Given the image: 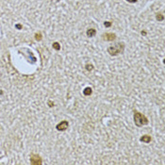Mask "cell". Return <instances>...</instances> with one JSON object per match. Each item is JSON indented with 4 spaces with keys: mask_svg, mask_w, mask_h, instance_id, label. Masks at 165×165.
I'll return each mask as SVG.
<instances>
[{
    "mask_svg": "<svg viewBox=\"0 0 165 165\" xmlns=\"http://www.w3.org/2000/svg\"><path fill=\"white\" fill-rule=\"evenodd\" d=\"M16 27H17V28H19V29H20V28H22V26H20V25H17V26H16Z\"/></svg>",
    "mask_w": 165,
    "mask_h": 165,
    "instance_id": "2e32d148",
    "label": "cell"
},
{
    "mask_svg": "<svg viewBox=\"0 0 165 165\" xmlns=\"http://www.w3.org/2000/svg\"><path fill=\"white\" fill-rule=\"evenodd\" d=\"M102 38L104 41L112 42L116 39V34H114V33H104L102 35Z\"/></svg>",
    "mask_w": 165,
    "mask_h": 165,
    "instance_id": "5b68a950",
    "label": "cell"
},
{
    "mask_svg": "<svg viewBox=\"0 0 165 165\" xmlns=\"http://www.w3.org/2000/svg\"><path fill=\"white\" fill-rule=\"evenodd\" d=\"M30 163L32 165H42L43 164V161L42 158L37 154H31L30 156Z\"/></svg>",
    "mask_w": 165,
    "mask_h": 165,
    "instance_id": "3957f363",
    "label": "cell"
},
{
    "mask_svg": "<svg viewBox=\"0 0 165 165\" xmlns=\"http://www.w3.org/2000/svg\"><path fill=\"white\" fill-rule=\"evenodd\" d=\"M53 48L55 50H57V51H58V50H60V45L58 44V42H55V43H53Z\"/></svg>",
    "mask_w": 165,
    "mask_h": 165,
    "instance_id": "9c48e42d",
    "label": "cell"
},
{
    "mask_svg": "<svg viewBox=\"0 0 165 165\" xmlns=\"http://www.w3.org/2000/svg\"><path fill=\"white\" fill-rule=\"evenodd\" d=\"M105 27H111V23L110 22H109V21H107V22H105Z\"/></svg>",
    "mask_w": 165,
    "mask_h": 165,
    "instance_id": "4fadbf2b",
    "label": "cell"
},
{
    "mask_svg": "<svg viewBox=\"0 0 165 165\" xmlns=\"http://www.w3.org/2000/svg\"><path fill=\"white\" fill-rule=\"evenodd\" d=\"M95 34H96V30H95L94 28H89V29L87 30V36L90 37V38L95 36Z\"/></svg>",
    "mask_w": 165,
    "mask_h": 165,
    "instance_id": "ba28073f",
    "label": "cell"
},
{
    "mask_svg": "<svg viewBox=\"0 0 165 165\" xmlns=\"http://www.w3.org/2000/svg\"><path fill=\"white\" fill-rule=\"evenodd\" d=\"M34 37H35L36 41H41L42 40V38H43V36H42V34H41L40 32H39V33H36Z\"/></svg>",
    "mask_w": 165,
    "mask_h": 165,
    "instance_id": "7c38bea8",
    "label": "cell"
},
{
    "mask_svg": "<svg viewBox=\"0 0 165 165\" xmlns=\"http://www.w3.org/2000/svg\"><path fill=\"white\" fill-rule=\"evenodd\" d=\"M142 34H143V35H146V32H145V31H142Z\"/></svg>",
    "mask_w": 165,
    "mask_h": 165,
    "instance_id": "e0dca14e",
    "label": "cell"
},
{
    "mask_svg": "<svg viewBox=\"0 0 165 165\" xmlns=\"http://www.w3.org/2000/svg\"><path fill=\"white\" fill-rule=\"evenodd\" d=\"M126 1H128L130 3H136L137 2V0H126Z\"/></svg>",
    "mask_w": 165,
    "mask_h": 165,
    "instance_id": "9a60e30c",
    "label": "cell"
},
{
    "mask_svg": "<svg viewBox=\"0 0 165 165\" xmlns=\"http://www.w3.org/2000/svg\"><path fill=\"white\" fill-rule=\"evenodd\" d=\"M134 123L135 125H137L138 127L143 126V125H146L149 123L148 118L145 115H143V113H141L138 110H134Z\"/></svg>",
    "mask_w": 165,
    "mask_h": 165,
    "instance_id": "6da1fadb",
    "label": "cell"
},
{
    "mask_svg": "<svg viewBox=\"0 0 165 165\" xmlns=\"http://www.w3.org/2000/svg\"><path fill=\"white\" fill-rule=\"evenodd\" d=\"M68 126H69V123H68V121L63 120L56 125V128H57V130H58V131H65V130L68 128Z\"/></svg>",
    "mask_w": 165,
    "mask_h": 165,
    "instance_id": "277c9868",
    "label": "cell"
},
{
    "mask_svg": "<svg viewBox=\"0 0 165 165\" xmlns=\"http://www.w3.org/2000/svg\"><path fill=\"white\" fill-rule=\"evenodd\" d=\"M156 18H157V20H158V21H163L164 16H163V14L162 13H158L157 14Z\"/></svg>",
    "mask_w": 165,
    "mask_h": 165,
    "instance_id": "30bf717a",
    "label": "cell"
},
{
    "mask_svg": "<svg viewBox=\"0 0 165 165\" xmlns=\"http://www.w3.org/2000/svg\"><path fill=\"white\" fill-rule=\"evenodd\" d=\"M48 106H49L50 108L54 107V103L52 102V101H48Z\"/></svg>",
    "mask_w": 165,
    "mask_h": 165,
    "instance_id": "5bb4252c",
    "label": "cell"
},
{
    "mask_svg": "<svg viewBox=\"0 0 165 165\" xmlns=\"http://www.w3.org/2000/svg\"><path fill=\"white\" fill-rule=\"evenodd\" d=\"M140 141H141L142 143H149L152 141V137L149 136V135H143V136H142V137L140 138Z\"/></svg>",
    "mask_w": 165,
    "mask_h": 165,
    "instance_id": "8992f818",
    "label": "cell"
},
{
    "mask_svg": "<svg viewBox=\"0 0 165 165\" xmlns=\"http://www.w3.org/2000/svg\"><path fill=\"white\" fill-rule=\"evenodd\" d=\"M125 50V44L124 43H118L113 46H110L108 48V52L110 56H118L119 54H122Z\"/></svg>",
    "mask_w": 165,
    "mask_h": 165,
    "instance_id": "7a4b0ae2",
    "label": "cell"
},
{
    "mask_svg": "<svg viewBox=\"0 0 165 165\" xmlns=\"http://www.w3.org/2000/svg\"><path fill=\"white\" fill-rule=\"evenodd\" d=\"M85 68L87 69V71H93L94 70V65L93 64H86L85 65Z\"/></svg>",
    "mask_w": 165,
    "mask_h": 165,
    "instance_id": "8fae6325",
    "label": "cell"
},
{
    "mask_svg": "<svg viewBox=\"0 0 165 165\" xmlns=\"http://www.w3.org/2000/svg\"><path fill=\"white\" fill-rule=\"evenodd\" d=\"M93 94V89L91 87H86L84 90H83V94L86 95V96H89L91 94Z\"/></svg>",
    "mask_w": 165,
    "mask_h": 165,
    "instance_id": "52a82bcc",
    "label": "cell"
}]
</instances>
